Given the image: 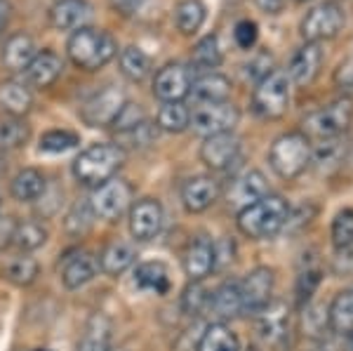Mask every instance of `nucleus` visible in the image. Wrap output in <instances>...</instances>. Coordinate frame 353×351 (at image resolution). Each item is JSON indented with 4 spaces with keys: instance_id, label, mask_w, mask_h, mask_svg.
<instances>
[{
    "instance_id": "1",
    "label": "nucleus",
    "mask_w": 353,
    "mask_h": 351,
    "mask_svg": "<svg viewBox=\"0 0 353 351\" xmlns=\"http://www.w3.org/2000/svg\"><path fill=\"white\" fill-rule=\"evenodd\" d=\"M238 229L243 236L254 241H264L278 236L290 222V205L285 198L266 194L257 203L238 210Z\"/></svg>"
},
{
    "instance_id": "2",
    "label": "nucleus",
    "mask_w": 353,
    "mask_h": 351,
    "mask_svg": "<svg viewBox=\"0 0 353 351\" xmlns=\"http://www.w3.org/2000/svg\"><path fill=\"white\" fill-rule=\"evenodd\" d=\"M68 59L83 71H97L101 66H106L113 57L118 54V45L101 28L83 26L78 31H73V36L68 38L66 45Z\"/></svg>"
},
{
    "instance_id": "3",
    "label": "nucleus",
    "mask_w": 353,
    "mask_h": 351,
    "mask_svg": "<svg viewBox=\"0 0 353 351\" xmlns=\"http://www.w3.org/2000/svg\"><path fill=\"white\" fill-rule=\"evenodd\" d=\"M125 163V151L118 144H92L83 151L73 163V174L85 186H101Z\"/></svg>"
},
{
    "instance_id": "4",
    "label": "nucleus",
    "mask_w": 353,
    "mask_h": 351,
    "mask_svg": "<svg viewBox=\"0 0 353 351\" xmlns=\"http://www.w3.org/2000/svg\"><path fill=\"white\" fill-rule=\"evenodd\" d=\"M269 166L281 179H297L311 166V141L304 132H285L273 139Z\"/></svg>"
},
{
    "instance_id": "5",
    "label": "nucleus",
    "mask_w": 353,
    "mask_h": 351,
    "mask_svg": "<svg viewBox=\"0 0 353 351\" xmlns=\"http://www.w3.org/2000/svg\"><path fill=\"white\" fill-rule=\"evenodd\" d=\"M290 99H292V83H290L288 73L273 69L252 90V111L259 118L276 121V118H283L288 113Z\"/></svg>"
},
{
    "instance_id": "6",
    "label": "nucleus",
    "mask_w": 353,
    "mask_h": 351,
    "mask_svg": "<svg viewBox=\"0 0 353 351\" xmlns=\"http://www.w3.org/2000/svg\"><path fill=\"white\" fill-rule=\"evenodd\" d=\"M346 24V14L337 3H321L316 8H311L304 14L299 24V33L306 43H323L332 41L341 33V28Z\"/></svg>"
},
{
    "instance_id": "7",
    "label": "nucleus",
    "mask_w": 353,
    "mask_h": 351,
    "mask_svg": "<svg viewBox=\"0 0 353 351\" xmlns=\"http://www.w3.org/2000/svg\"><path fill=\"white\" fill-rule=\"evenodd\" d=\"M353 121V106L349 99H337L332 104L323 106V109L313 111L306 116L304 130L306 137H318V139H334L349 130Z\"/></svg>"
},
{
    "instance_id": "8",
    "label": "nucleus",
    "mask_w": 353,
    "mask_h": 351,
    "mask_svg": "<svg viewBox=\"0 0 353 351\" xmlns=\"http://www.w3.org/2000/svg\"><path fill=\"white\" fill-rule=\"evenodd\" d=\"M238 121H241V111L233 101H214V104H198L191 111L189 128L205 139L212 134L233 132Z\"/></svg>"
},
{
    "instance_id": "9",
    "label": "nucleus",
    "mask_w": 353,
    "mask_h": 351,
    "mask_svg": "<svg viewBox=\"0 0 353 351\" xmlns=\"http://www.w3.org/2000/svg\"><path fill=\"white\" fill-rule=\"evenodd\" d=\"M130 203H132V189H130L128 182H123L118 177H111L109 182L97 186L92 198H90L94 214L106 219V222L121 219L130 210Z\"/></svg>"
},
{
    "instance_id": "10",
    "label": "nucleus",
    "mask_w": 353,
    "mask_h": 351,
    "mask_svg": "<svg viewBox=\"0 0 353 351\" xmlns=\"http://www.w3.org/2000/svg\"><path fill=\"white\" fill-rule=\"evenodd\" d=\"M125 92L118 85H109V88L99 90L92 94L81 109V118L85 126L90 128H111V123L116 121V116L125 106Z\"/></svg>"
},
{
    "instance_id": "11",
    "label": "nucleus",
    "mask_w": 353,
    "mask_h": 351,
    "mask_svg": "<svg viewBox=\"0 0 353 351\" xmlns=\"http://www.w3.org/2000/svg\"><path fill=\"white\" fill-rule=\"evenodd\" d=\"M273 285L276 276L269 267H257L241 281V297H243V314H254L264 311L273 299Z\"/></svg>"
},
{
    "instance_id": "12",
    "label": "nucleus",
    "mask_w": 353,
    "mask_h": 351,
    "mask_svg": "<svg viewBox=\"0 0 353 351\" xmlns=\"http://www.w3.org/2000/svg\"><path fill=\"white\" fill-rule=\"evenodd\" d=\"M238 158H241V139L233 132L205 137L201 146V161L214 172L231 170L238 163Z\"/></svg>"
},
{
    "instance_id": "13",
    "label": "nucleus",
    "mask_w": 353,
    "mask_h": 351,
    "mask_svg": "<svg viewBox=\"0 0 353 351\" xmlns=\"http://www.w3.org/2000/svg\"><path fill=\"white\" fill-rule=\"evenodd\" d=\"M191 83H193V76H191V69L179 61L174 64H165L161 71L156 73L153 78V94L163 101H181L184 97L191 94Z\"/></svg>"
},
{
    "instance_id": "14",
    "label": "nucleus",
    "mask_w": 353,
    "mask_h": 351,
    "mask_svg": "<svg viewBox=\"0 0 353 351\" xmlns=\"http://www.w3.org/2000/svg\"><path fill=\"white\" fill-rule=\"evenodd\" d=\"M163 229V205L156 198H141L130 208V234L146 243L153 241Z\"/></svg>"
},
{
    "instance_id": "15",
    "label": "nucleus",
    "mask_w": 353,
    "mask_h": 351,
    "mask_svg": "<svg viewBox=\"0 0 353 351\" xmlns=\"http://www.w3.org/2000/svg\"><path fill=\"white\" fill-rule=\"evenodd\" d=\"M323 59H325V54H323L321 43H304L297 52L292 54V59H290V64H288L285 73H288L290 83L297 85V88L311 85L318 78V73H321Z\"/></svg>"
},
{
    "instance_id": "16",
    "label": "nucleus",
    "mask_w": 353,
    "mask_h": 351,
    "mask_svg": "<svg viewBox=\"0 0 353 351\" xmlns=\"http://www.w3.org/2000/svg\"><path fill=\"white\" fill-rule=\"evenodd\" d=\"M257 332L269 347H283L290 337V311L283 302H271L257 314Z\"/></svg>"
},
{
    "instance_id": "17",
    "label": "nucleus",
    "mask_w": 353,
    "mask_h": 351,
    "mask_svg": "<svg viewBox=\"0 0 353 351\" xmlns=\"http://www.w3.org/2000/svg\"><path fill=\"white\" fill-rule=\"evenodd\" d=\"M221 196V186L214 177L198 174L181 186V203L189 212H205L212 208Z\"/></svg>"
},
{
    "instance_id": "18",
    "label": "nucleus",
    "mask_w": 353,
    "mask_h": 351,
    "mask_svg": "<svg viewBox=\"0 0 353 351\" xmlns=\"http://www.w3.org/2000/svg\"><path fill=\"white\" fill-rule=\"evenodd\" d=\"M92 19V5L88 0H57L50 10V24L57 31H78Z\"/></svg>"
},
{
    "instance_id": "19",
    "label": "nucleus",
    "mask_w": 353,
    "mask_h": 351,
    "mask_svg": "<svg viewBox=\"0 0 353 351\" xmlns=\"http://www.w3.org/2000/svg\"><path fill=\"white\" fill-rule=\"evenodd\" d=\"M269 194V184H266V177L259 172V170H248L241 177L233 179L231 189H229V203L238 210L257 203L259 198H264Z\"/></svg>"
},
{
    "instance_id": "20",
    "label": "nucleus",
    "mask_w": 353,
    "mask_h": 351,
    "mask_svg": "<svg viewBox=\"0 0 353 351\" xmlns=\"http://www.w3.org/2000/svg\"><path fill=\"white\" fill-rule=\"evenodd\" d=\"M61 71H64L61 57H57L54 52H50V50H43V52H36L31 64L24 69V76L31 88L43 90V88H50V85L61 76Z\"/></svg>"
},
{
    "instance_id": "21",
    "label": "nucleus",
    "mask_w": 353,
    "mask_h": 351,
    "mask_svg": "<svg viewBox=\"0 0 353 351\" xmlns=\"http://www.w3.org/2000/svg\"><path fill=\"white\" fill-rule=\"evenodd\" d=\"M184 271L191 281H203L214 271V243L196 239L184 252Z\"/></svg>"
},
{
    "instance_id": "22",
    "label": "nucleus",
    "mask_w": 353,
    "mask_h": 351,
    "mask_svg": "<svg viewBox=\"0 0 353 351\" xmlns=\"http://www.w3.org/2000/svg\"><path fill=\"white\" fill-rule=\"evenodd\" d=\"M191 94L198 104H214V101H229L231 97V81L221 73H201L193 78Z\"/></svg>"
},
{
    "instance_id": "23",
    "label": "nucleus",
    "mask_w": 353,
    "mask_h": 351,
    "mask_svg": "<svg viewBox=\"0 0 353 351\" xmlns=\"http://www.w3.org/2000/svg\"><path fill=\"white\" fill-rule=\"evenodd\" d=\"M97 274V262L92 254L88 252H73L64 259V269H61V283L68 290H78V288L88 285Z\"/></svg>"
},
{
    "instance_id": "24",
    "label": "nucleus",
    "mask_w": 353,
    "mask_h": 351,
    "mask_svg": "<svg viewBox=\"0 0 353 351\" xmlns=\"http://www.w3.org/2000/svg\"><path fill=\"white\" fill-rule=\"evenodd\" d=\"M132 283L139 290L151 292V295H168L172 281H170V271L163 262H144L134 269Z\"/></svg>"
},
{
    "instance_id": "25",
    "label": "nucleus",
    "mask_w": 353,
    "mask_h": 351,
    "mask_svg": "<svg viewBox=\"0 0 353 351\" xmlns=\"http://www.w3.org/2000/svg\"><path fill=\"white\" fill-rule=\"evenodd\" d=\"M113 325L104 314H94L85 325L83 337L78 339L76 351H111Z\"/></svg>"
},
{
    "instance_id": "26",
    "label": "nucleus",
    "mask_w": 353,
    "mask_h": 351,
    "mask_svg": "<svg viewBox=\"0 0 353 351\" xmlns=\"http://www.w3.org/2000/svg\"><path fill=\"white\" fill-rule=\"evenodd\" d=\"M36 57V43H33L31 36L26 33H14L5 41L3 48V64L8 71H24L31 59Z\"/></svg>"
},
{
    "instance_id": "27",
    "label": "nucleus",
    "mask_w": 353,
    "mask_h": 351,
    "mask_svg": "<svg viewBox=\"0 0 353 351\" xmlns=\"http://www.w3.org/2000/svg\"><path fill=\"white\" fill-rule=\"evenodd\" d=\"M33 97L24 83L17 81H3L0 83V109L8 113L10 118H21L31 111Z\"/></svg>"
},
{
    "instance_id": "28",
    "label": "nucleus",
    "mask_w": 353,
    "mask_h": 351,
    "mask_svg": "<svg viewBox=\"0 0 353 351\" xmlns=\"http://www.w3.org/2000/svg\"><path fill=\"white\" fill-rule=\"evenodd\" d=\"M137 259V250L130 243L125 241H113L109 245L101 250L99 254V267L104 274L109 276H118L123 274V271H128L130 267L134 264Z\"/></svg>"
},
{
    "instance_id": "29",
    "label": "nucleus",
    "mask_w": 353,
    "mask_h": 351,
    "mask_svg": "<svg viewBox=\"0 0 353 351\" xmlns=\"http://www.w3.org/2000/svg\"><path fill=\"white\" fill-rule=\"evenodd\" d=\"M210 309L221 319H233L243 314V297H241V283L238 281H224L217 290L212 292Z\"/></svg>"
},
{
    "instance_id": "30",
    "label": "nucleus",
    "mask_w": 353,
    "mask_h": 351,
    "mask_svg": "<svg viewBox=\"0 0 353 351\" xmlns=\"http://www.w3.org/2000/svg\"><path fill=\"white\" fill-rule=\"evenodd\" d=\"M45 189H48V184H45V177H43V172H38L36 168H24L21 172H17L14 179H12V186H10L12 196L19 203L38 201V198H43Z\"/></svg>"
},
{
    "instance_id": "31",
    "label": "nucleus",
    "mask_w": 353,
    "mask_h": 351,
    "mask_svg": "<svg viewBox=\"0 0 353 351\" xmlns=\"http://www.w3.org/2000/svg\"><path fill=\"white\" fill-rule=\"evenodd\" d=\"M198 351H241V339L229 325L212 323L198 339Z\"/></svg>"
},
{
    "instance_id": "32",
    "label": "nucleus",
    "mask_w": 353,
    "mask_h": 351,
    "mask_svg": "<svg viewBox=\"0 0 353 351\" xmlns=\"http://www.w3.org/2000/svg\"><path fill=\"white\" fill-rule=\"evenodd\" d=\"M221 64V48L217 33H210V36L201 38L191 50V66L203 73H210Z\"/></svg>"
},
{
    "instance_id": "33",
    "label": "nucleus",
    "mask_w": 353,
    "mask_h": 351,
    "mask_svg": "<svg viewBox=\"0 0 353 351\" xmlns=\"http://www.w3.org/2000/svg\"><path fill=\"white\" fill-rule=\"evenodd\" d=\"M327 323L334 332H344V335L353 332V288L339 292L332 299L327 309Z\"/></svg>"
},
{
    "instance_id": "34",
    "label": "nucleus",
    "mask_w": 353,
    "mask_h": 351,
    "mask_svg": "<svg viewBox=\"0 0 353 351\" xmlns=\"http://www.w3.org/2000/svg\"><path fill=\"white\" fill-rule=\"evenodd\" d=\"M174 24L181 36H193L205 24V5L201 0H181L174 10Z\"/></svg>"
},
{
    "instance_id": "35",
    "label": "nucleus",
    "mask_w": 353,
    "mask_h": 351,
    "mask_svg": "<svg viewBox=\"0 0 353 351\" xmlns=\"http://www.w3.org/2000/svg\"><path fill=\"white\" fill-rule=\"evenodd\" d=\"M118 64H121V73H123V76L128 78V81H132V83H141L151 73L149 54L141 52V50L134 48V45H130V48L121 50Z\"/></svg>"
},
{
    "instance_id": "36",
    "label": "nucleus",
    "mask_w": 353,
    "mask_h": 351,
    "mask_svg": "<svg viewBox=\"0 0 353 351\" xmlns=\"http://www.w3.org/2000/svg\"><path fill=\"white\" fill-rule=\"evenodd\" d=\"M346 156V141H341L339 137L334 139H321V144L313 149L311 146V163L318 170L327 172V170H334L344 161Z\"/></svg>"
},
{
    "instance_id": "37",
    "label": "nucleus",
    "mask_w": 353,
    "mask_h": 351,
    "mask_svg": "<svg viewBox=\"0 0 353 351\" xmlns=\"http://www.w3.org/2000/svg\"><path fill=\"white\" fill-rule=\"evenodd\" d=\"M191 123V111L186 109L184 101H165L158 111V130L165 132H184Z\"/></svg>"
},
{
    "instance_id": "38",
    "label": "nucleus",
    "mask_w": 353,
    "mask_h": 351,
    "mask_svg": "<svg viewBox=\"0 0 353 351\" xmlns=\"http://www.w3.org/2000/svg\"><path fill=\"white\" fill-rule=\"evenodd\" d=\"M38 271H41V267H38L36 259L26 257V254H19V257H12L5 264L3 276L10 283H14V285L24 288V285H31V283L38 279Z\"/></svg>"
},
{
    "instance_id": "39",
    "label": "nucleus",
    "mask_w": 353,
    "mask_h": 351,
    "mask_svg": "<svg viewBox=\"0 0 353 351\" xmlns=\"http://www.w3.org/2000/svg\"><path fill=\"white\" fill-rule=\"evenodd\" d=\"M45 241H48V229L41 222H24L14 226L12 243L21 252L38 250L41 245H45Z\"/></svg>"
},
{
    "instance_id": "40",
    "label": "nucleus",
    "mask_w": 353,
    "mask_h": 351,
    "mask_svg": "<svg viewBox=\"0 0 353 351\" xmlns=\"http://www.w3.org/2000/svg\"><path fill=\"white\" fill-rule=\"evenodd\" d=\"M332 245L337 252H349L353 250V208H344L337 212V217L332 219Z\"/></svg>"
},
{
    "instance_id": "41",
    "label": "nucleus",
    "mask_w": 353,
    "mask_h": 351,
    "mask_svg": "<svg viewBox=\"0 0 353 351\" xmlns=\"http://www.w3.org/2000/svg\"><path fill=\"white\" fill-rule=\"evenodd\" d=\"M28 137H31V130L21 118H5L0 121V151H12L24 146Z\"/></svg>"
},
{
    "instance_id": "42",
    "label": "nucleus",
    "mask_w": 353,
    "mask_h": 351,
    "mask_svg": "<svg viewBox=\"0 0 353 351\" xmlns=\"http://www.w3.org/2000/svg\"><path fill=\"white\" fill-rule=\"evenodd\" d=\"M81 144L76 132H68V130H50L41 137V154H66V151L76 149Z\"/></svg>"
},
{
    "instance_id": "43",
    "label": "nucleus",
    "mask_w": 353,
    "mask_h": 351,
    "mask_svg": "<svg viewBox=\"0 0 353 351\" xmlns=\"http://www.w3.org/2000/svg\"><path fill=\"white\" fill-rule=\"evenodd\" d=\"M94 217L97 214H94L90 203H76V205L68 210L66 219H64V226L71 236H85L90 229H92Z\"/></svg>"
},
{
    "instance_id": "44",
    "label": "nucleus",
    "mask_w": 353,
    "mask_h": 351,
    "mask_svg": "<svg viewBox=\"0 0 353 351\" xmlns=\"http://www.w3.org/2000/svg\"><path fill=\"white\" fill-rule=\"evenodd\" d=\"M210 302H212V292L201 281H191V285L186 288L184 297H181V307H184L189 316L203 314L205 309H210Z\"/></svg>"
},
{
    "instance_id": "45",
    "label": "nucleus",
    "mask_w": 353,
    "mask_h": 351,
    "mask_svg": "<svg viewBox=\"0 0 353 351\" xmlns=\"http://www.w3.org/2000/svg\"><path fill=\"white\" fill-rule=\"evenodd\" d=\"M156 137H158V126L144 121L139 128L118 134V146H121L123 151H125V146H132V149H146V146H151L153 141H156Z\"/></svg>"
},
{
    "instance_id": "46",
    "label": "nucleus",
    "mask_w": 353,
    "mask_h": 351,
    "mask_svg": "<svg viewBox=\"0 0 353 351\" xmlns=\"http://www.w3.org/2000/svg\"><path fill=\"white\" fill-rule=\"evenodd\" d=\"M271 71H273V57H271V52H266V50H259V52H254L243 64L245 81H252V83L264 81V78L269 76Z\"/></svg>"
},
{
    "instance_id": "47",
    "label": "nucleus",
    "mask_w": 353,
    "mask_h": 351,
    "mask_svg": "<svg viewBox=\"0 0 353 351\" xmlns=\"http://www.w3.org/2000/svg\"><path fill=\"white\" fill-rule=\"evenodd\" d=\"M144 121H146L144 109H141L139 104H132V101H125V106L116 116V121L111 123V128L116 130L118 134H123V132H130V130L139 128Z\"/></svg>"
},
{
    "instance_id": "48",
    "label": "nucleus",
    "mask_w": 353,
    "mask_h": 351,
    "mask_svg": "<svg viewBox=\"0 0 353 351\" xmlns=\"http://www.w3.org/2000/svg\"><path fill=\"white\" fill-rule=\"evenodd\" d=\"M259 38V28L252 19H241L236 26H233V41L241 50H252L257 45Z\"/></svg>"
},
{
    "instance_id": "49",
    "label": "nucleus",
    "mask_w": 353,
    "mask_h": 351,
    "mask_svg": "<svg viewBox=\"0 0 353 351\" xmlns=\"http://www.w3.org/2000/svg\"><path fill=\"white\" fill-rule=\"evenodd\" d=\"M318 283H321V269L301 271V276H299V281H297V299H299V304L309 302L311 295L316 292Z\"/></svg>"
},
{
    "instance_id": "50",
    "label": "nucleus",
    "mask_w": 353,
    "mask_h": 351,
    "mask_svg": "<svg viewBox=\"0 0 353 351\" xmlns=\"http://www.w3.org/2000/svg\"><path fill=\"white\" fill-rule=\"evenodd\" d=\"M334 85L341 90H353V57L344 59L341 64L334 69Z\"/></svg>"
},
{
    "instance_id": "51",
    "label": "nucleus",
    "mask_w": 353,
    "mask_h": 351,
    "mask_svg": "<svg viewBox=\"0 0 353 351\" xmlns=\"http://www.w3.org/2000/svg\"><path fill=\"white\" fill-rule=\"evenodd\" d=\"M146 0H111V8L123 17H134L144 8Z\"/></svg>"
},
{
    "instance_id": "52",
    "label": "nucleus",
    "mask_w": 353,
    "mask_h": 351,
    "mask_svg": "<svg viewBox=\"0 0 353 351\" xmlns=\"http://www.w3.org/2000/svg\"><path fill=\"white\" fill-rule=\"evenodd\" d=\"M257 8L261 10L264 14H281L283 8H285V0H254Z\"/></svg>"
},
{
    "instance_id": "53",
    "label": "nucleus",
    "mask_w": 353,
    "mask_h": 351,
    "mask_svg": "<svg viewBox=\"0 0 353 351\" xmlns=\"http://www.w3.org/2000/svg\"><path fill=\"white\" fill-rule=\"evenodd\" d=\"M10 17H12V5L8 0H0V38H3L5 28L10 24Z\"/></svg>"
},
{
    "instance_id": "54",
    "label": "nucleus",
    "mask_w": 353,
    "mask_h": 351,
    "mask_svg": "<svg viewBox=\"0 0 353 351\" xmlns=\"http://www.w3.org/2000/svg\"><path fill=\"white\" fill-rule=\"evenodd\" d=\"M294 3H309V0H294Z\"/></svg>"
},
{
    "instance_id": "55",
    "label": "nucleus",
    "mask_w": 353,
    "mask_h": 351,
    "mask_svg": "<svg viewBox=\"0 0 353 351\" xmlns=\"http://www.w3.org/2000/svg\"><path fill=\"white\" fill-rule=\"evenodd\" d=\"M327 3H339V0H327Z\"/></svg>"
}]
</instances>
